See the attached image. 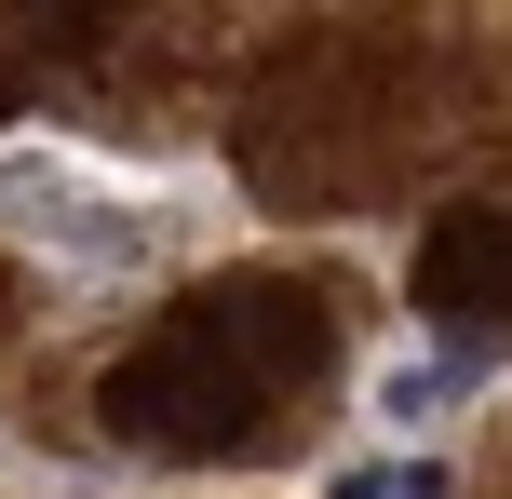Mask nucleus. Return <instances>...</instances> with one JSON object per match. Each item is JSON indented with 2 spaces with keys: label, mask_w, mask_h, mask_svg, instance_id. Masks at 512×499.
<instances>
[{
  "label": "nucleus",
  "mask_w": 512,
  "mask_h": 499,
  "mask_svg": "<svg viewBox=\"0 0 512 499\" xmlns=\"http://www.w3.org/2000/svg\"><path fill=\"white\" fill-rule=\"evenodd\" d=\"M324 351H337L324 297L283 284V270H243V284L162 311L149 338L108 365V432H135V446H162V459H243L256 432H270V405L297 392V378H324Z\"/></svg>",
  "instance_id": "f257e3e1"
},
{
  "label": "nucleus",
  "mask_w": 512,
  "mask_h": 499,
  "mask_svg": "<svg viewBox=\"0 0 512 499\" xmlns=\"http://www.w3.org/2000/svg\"><path fill=\"white\" fill-rule=\"evenodd\" d=\"M0 230H27V243H54V257H81V270H149V257H176V216H149V203H95L81 189V162H0Z\"/></svg>",
  "instance_id": "f03ea898"
},
{
  "label": "nucleus",
  "mask_w": 512,
  "mask_h": 499,
  "mask_svg": "<svg viewBox=\"0 0 512 499\" xmlns=\"http://www.w3.org/2000/svg\"><path fill=\"white\" fill-rule=\"evenodd\" d=\"M418 297L459 324V351L486 338V324H512V216H499V203L432 216V230H418Z\"/></svg>",
  "instance_id": "7ed1b4c3"
},
{
  "label": "nucleus",
  "mask_w": 512,
  "mask_h": 499,
  "mask_svg": "<svg viewBox=\"0 0 512 499\" xmlns=\"http://www.w3.org/2000/svg\"><path fill=\"white\" fill-rule=\"evenodd\" d=\"M364 405H378L391 432H432V419H459V405H472V351H459V338H418V351H391Z\"/></svg>",
  "instance_id": "20e7f679"
},
{
  "label": "nucleus",
  "mask_w": 512,
  "mask_h": 499,
  "mask_svg": "<svg viewBox=\"0 0 512 499\" xmlns=\"http://www.w3.org/2000/svg\"><path fill=\"white\" fill-rule=\"evenodd\" d=\"M324 499H445L432 459H351V473H324Z\"/></svg>",
  "instance_id": "39448f33"
}]
</instances>
